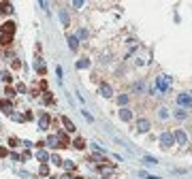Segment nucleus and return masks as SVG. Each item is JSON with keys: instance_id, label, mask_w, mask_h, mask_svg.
<instances>
[{"instance_id": "obj_1", "label": "nucleus", "mask_w": 192, "mask_h": 179, "mask_svg": "<svg viewBox=\"0 0 192 179\" xmlns=\"http://www.w3.org/2000/svg\"><path fill=\"white\" fill-rule=\"evenodd\" d=\"M0 32H2V36H13L15 34V22H7V24L0 26Z\"/></svg>"}, {"instance_id": "obj_2", "label": "nucleus", "mask_w": 192, "mask_h": 179, "mask_svg": "<svg viewBox=\"0 0 192 179\" xmlns=\"http://www.w3.org/2000/svg\"><path fill=\"white\" fill-rule=\"evenodd\" d=\"M169 81H171L169 77H164V75H160V77L156 79V87L160 90V92H169Z\"/></svg>"}, {"instance_id": "obj_3", "label": "nucleus", "mask_w": 192, "mask_h": 179, "mask_svg": "<svg viewBox=\"0 0 192 179\" xmlns=\"http://www.w3.org/2000/svg\"><path fill=\"white\" fill-rule=\"evenodd\" d=\"M173 143H175V141H173V132H162V134H160V145H162V147H171Z\"/></svg>"}, {"instance_id": "obj_4", "label": "nucleus", "mask_w": 192, "mask_h": 179, "mask_svg": "<svg viewBox=\"0 0 192 179\" xmlns=\"http://www.w3.org/2000/svg\"><path fill=\"white\" fill-rule=\"evenodd\" d=\"M49 124H51L49 113H41V117H38V128H41V130H49Z\"/></svg>"}, {"instance_id": "obj_5", "label": "nucleus", "mask_w": 192, "mask_h": 179, "mask_svg": "<svg viewBox=\"0 0 192 179\" xmlns=\"http://www.w3.org/2000/svg\"><path fill=\"white\" fill-rule=\"evenodd\" d=\"M0 111H2L4 115H11V113H13V102H11V100H7V98L0 100Z\"/></svg>"}, {"instance_id": "obj_6", "label": "nucleus", "mask_w": 192, "mask_h": 179, "mask_svg": "<svg viewBox=\"0 0 192 179\" xmlns=\"http://www.w3.org/2000/svg\"><path fill=\"white\" fill-rule=\"evenodd\" d=\"M62 126H64V128H66V132H75L77 130V128H75V124H73V119L71 117H66V115H62Z\"/></svg>"}, {"instance_id": "obj_7", "label": "nucleus", "mask_w": 192, "mask_h": 179, "mask_svg": "<svg viewBox=\"0 0 192 179\" xmlns=\"http://www.w3.org/2000/svg\"><path fill=\"white\" fill-rule=\"evenodd\" d=\"M98 92H100V96H105V98H111V96H113V90H111V85H109V83H100Z\"/></svg>"}, {"instance_id": "obj_8", "label": "nucleus", "mask_w": 192, "mask_h": 179, "mask_svg": "<svg viewBox=\"0 0 192 179\" xmlns=\"http://www.w3.org/2000/svg\"><path fill=\"white\" fill-rule=\"evenodd\" d=\"M149 126H152V124H149V119H139V122H137V128H139V132H149Z\"/></svg>"}, {"instance_id": "obj_9", "label": "nucleus", "mask_w": 192, "mask_h": 179, "mask_svg": "<svg viewBox=\"0 0 192 179\" xmlns=\"http://www.w3.org/2000/svg\"><path fill=\"white\" fill-rule=\"evenodd\" d=\"M66 41H68V47H71L73 51L79 47V38H77L75 34H66Z\"/></svg>"}, {"instance_id": "obj_10", "label": "nucleus", "mask_w": 192, "mask_h": 179, "mask_svg": "<svg viewBox=\"0 0 192 179\" xmlns=\"http://www.w3.org/2000/svg\"><path fill=\"white\" fill-rule=\"evenodd\" d=\"M173 141H177V143H186L188 141V137H186V132H181V130H177V132H173Z\"/></svg>"}, {"instance_id": "obj_11", "label": "nucleus", "mask_w": 192, "mask_h": 179, "mask_svg": "<svg viewBox=\"0 0 192 179\" xmlns=\"http://www.w3.org/2000/svg\"><path fill=\"white\" fill-rule=\"evenodd\" d=\"M177 102H179L181 107H190V102H192L190 94H179V96H177Z\"/></svg>"}, {"instance_id": "obj_12", "label": "nucleus", "mask_w": 192, "mask_h": 179, "mask_svg": "<svg viewBox=\"0 0 192 179\" xmlns=\"http://www.w3.org/2000/svg\"><path fill=\"white\" fill-rule=\"evenodd\" d=\"M58 145H62V147H71V141H68V137H66L64 132L58 134Z\"/></svg>"}, {"instance_id": "obj_13", "label": "nucleus", "mask_w": 192, "mask_h": 179, "mask_svg": "<svg viewBox=\"0 0 192 179\" xmlns=\"http://www.w3.org/2000/svg\"><path fill=\"white\" fill-rule=\"evenodd\" d=\"M120 119H124V122H130L132 119V111H128V109H120Z\"/></svg>"}, {"instance_id": "obj_14", "label": "nucleus", "mask_w": 192, "mask_h": 179, "mask_svg": "<svg viewBox=\"0 0 192 179\" xmlns=\"http://www.w3.org/2000/svg\"><path fill=\"white\" fill-rule=\"evenodd\" d=\"M58 15H60V19H62V26H64V28H68V24H71L68 13H66V11H58Z\"/></svg>"}, {"instance_id": "obj_15", "label": "nucleus", "mask_w": 192, "mask_h": 179, "mask_svg": "<svg viewBox=\"0 0 192 179\" xmlns=\"http://www.w3.org/2000/svg\"><path fill=\"white\" fill-rule=\"evenodd\" d=\"M34 71L38 72V75H45V71H47V68H45L43 60H36V62H34Z\"/></svg>"}, {"instance_id": "obj_16", "label": "nucleus", "mask_w": 192, "mask_h": 179, "mask_svg": "<svg viewBox=\"0 0 192 179\" xmlns=\"http://www.w3.org/2000/svg\"><path fill=\"white\" fill-rule=\"evenodd\" d=\"M36 160L43 164V162H47V160H49V154H47V152H43V149H38V152H36Z\"/></svg>"}, {"instance_id": "obj_17", "label": "nucleus", "mask_w": 192, "mask_h": 179, "mask_svg": "<svg viewBox=\"0 0 192 179\" xmlns=\"http://www.w3.org/2000/svg\"><path fill=\"white\" fill-rule=\"evenodd\" d=\"M71 145L75 147V149H85V141L81 139V137H77V139H75V141H73Z\"/></svg>"}, {"instance_id": "obj_18", "label": "nucleus", "mask_w": 192, "mask_h": 179, "mask_svg": "<svg viewBox=\"0 0 192 179\" xmlns=\"http://www.w3.org/2000/svg\"><path fill=\"white\" fill-rule=\"evenodd\" d=\"M45 145H49V147H58V134H51V137H47Z\"/></svg>"}, {"instance_id": "obj_19", "label": "nucleus", "mask_w": 192, "mask_h": 179, "mask_svg": "<svg viewBox=\"0 0 192 179\" xmlns=\"http://www.w3.org/2000/svg\"><path fill=\"white\" fill-rule=\"evenodd\" d=\"M0 13H13V4L11 2H0Z\"/></svg>"}, {"instance_id": "obj_20", "label": "nucleus", "mask_w": 192, "mask_h": 179, "mask_svg": "<svg viewBox=\"0 0 192 179\" xmlns=\"http://www.w3.org/2000/svg\"><path fill=\"white\" fill-rule=\"evenodd\" d=\"M43 100H45L47 105H56V98H53L51 92H43Z\"/></svg>"}, {"instance_id": "obj_21", "label": "nucleus", "mask_w": 192, "mask_h": 179, "mask_svg": "<svg viewBox=\"0 0 192 179\" xmlns=\"http://www.w3.org/2000/svg\"><path fill=\"white\" fill-rule=\"evenodd\" d=\"M2 81H4L7 85H11V83H13V75H11V72H7V71H4V72H2Z\"/></svg>"}, {"instance_id": "obj_22", "label": "nucleus", "mask_w": 192, "mask_h": 179, "mask_svg": "<svg viewBox=\"0 0 192 179\" xmlns=\"http://www.w3.org/2000/svg\"><path fill=\"white\" fill-rule=\"evenodd\" d=\"M49 160H51V162H53V164H56V167H62V158L58 154H53V156H49Z\"/></svg>"}, {"instance_id": "obj_23", "label": "nucleus", "mask_w": 192, "mask_h": 179, "mask_svg": "<svg viewBox=\"0 0 192 179\" xmlns=\"http://www.w3.org/2000/svg\"><path fill=\"white\" fill-rule=\"evenodd\" d=\"M4 96H7V100H11L13 96H15V90H13L11 85H7V90H4Z\"/></svg>"}, {"instance_id": "obj_24", "label": "nucleus", "mask_w": 192, "mask_h": 179, "mask_svg": "<svg viewBox=\"0 0 192 179\" xmlns=\"http://www.w3.org/2000/svg\"><path fill=\"white\" fill-rule=\"evenodd\" d=\"M118 105H120V107H124V105H128V96H126V94L118 96Z\"/></svg>"}, {"instance_id": "obj_25", "label": "nucleus", "mask_w": 192, "mask_h": 179, "mask_svg": "<svg viewBox=\"0 0 192 179\" xmlns=\"http://www.w3.org/2000/svg\"><path fill=\"white\" fill-rule=\"evenodd\" d=\"M62 167H66V171H75V168H77V164H75V162H71V160H66V162H62Z\"/></svg>"}, {"instance_id": "obj_26", "label": "nucleus", "mask_w": 192, "mask_h": 179, "mask_svg": "<svg viewBox=\"0 0 192 179\" xmlns=\"http://www.w3.org/2000/svg\"><path fill=\"white\" fill-rule=\"evenodd\" d=\"M88 66H90V60H79V62H77V68H88Z\"/></svg>"}, {"instance_id": "obj_27", "label": "nucleus", "mask_w": 192, "mask_h": 179, "mask_svg": "<svg viewBox=\"0 0 192 179\" xmlns=\"http://www.w3.org/2000/svg\"><path fill=\"white\" fill-rule=\"evenodd\" d=\"M38 173H41L43 177H47V175H49V167H47V164H41V168H38Z\"/></svg>"}, {"instance_id": "obj_28", "label": "nucleus", "mask_w": 192, "mask_h": 179, "mask_svg": "<svg viewBox=\"0 0 192 179\" xmlns=\"http://www.w3.org/2000/svg\"><path fill=\"white\" fill-rule=\"evenodd\" d=\"M13 41V36H2V41H0V45H4V47H9Z\"/></svg>"}, {"instance_id": "obj_29", "label": "nucleus", "mask_w": 192, "mask_h": 179, "mask_svg": "<svg viewBox=\"0 0 192 179\" xmlns=\"http://www.w3.org/2000/svg\"><path fill=\"white\" fill-rule=\"evenodd\" d=\"M143 162H147V164H158V160L152 158V156H143Z\"/></svg>"}, {"instance_id": "obj_30", "label": "nucleus", "mask_w": 192, "mask_h": 179, "mask_svg": "<svg viewBox=\"0 0 192 179\" xmlns=\"http://www.w3.org/2000/svg\"><path fill=\"white\" fill-rule=\"evenodd\" d=\"M11 68H13V71L22 68V62H19V60H13V62H11Z\"/></svg>"}, {"instance_id": "obj_31", "label": "nucleus", "mask_w": 192, "mask_h": 179, "mask_svg": "<svg viewBox=\"0 0 192 179\" xmlns=\"http://www.w3.org/2000/svg\"><path fill=\"white\" fill-rule=\"evenodd\" d=\"M139 175H141V177H143V179H160V177H154V175H149V173H145V171H141Z\"/></svg>"}, {"instance_id": "obj_32", "label": "nucleus", "mask_w": 192, "mask_h": 179, "mask_svg": "<svg viewBox=\"0 0 192 179\" xmlns=\"http://www.w3.org/2000/svg\"><path fill=\"white\" fill-rule=\"evenodd\" d=\"M175 117L184 119V117H186V111H184V109H177V111H175Z\"/></svg>"}, {"instance_id": "obj_33", "label": "nucleus", "mask_w": 192, "mask_h": 179, "mask_svg": "<svg viewBox=\"0 0 192 179\" xmlns=\"http://www.w3.org/2000/svg\"><path fill=\"white\" fill-rule=\"evenodd\" d=\"M134 90H137V92H141V90H145V81H137V85H134Z\"/></svg>"}, {"instance_id": "obj_34", "label": "nucleus", "mask_w": 192, "mask_h": 179, "mask_svg": "<svg viewBox=\"0 0 192 179\" xmlns=\"http://www.w3.org/2000/svg\"><path fill=\"white\" fill-rule=\"evenodd\" d=\"M9 145H11V147H17V145H19V139L11 137V139H9Z\"/></svg>"}, {"instance_id": "obj_35", "label": "nucleus", "mask_w": 192, "mask_h": 179, "mask_svg": "<svg viewBox=\"0 0 192 179\" xmlns=\"http://www.w3.org/2000/svg\"><path fill=\"white\" fill-rule=\"evenodd\" d=\"M38 87H41L43 92H47V81H45V79H41V81H38Z\"/></svg>"}, {"instance_id": "obj_36", "label": "nucleus", "mask_w": 192, "mask_h": 179, "mask_svg": "<svg viewBox=\"0 0 192 179\" xmlns=\"http://www.w3.org/2000/svg\"><path fill=\"white\" fill-rule=\"evenodd\" d=\"M158 115H160V119H164L169 115V111H167V109H160V113H158Z\"/></svg>"}, {"instance_id": "obj_37", "label": "nucleus", "mask_w": 192, "mask_h": 179, "mask_svg": "<svg viewBox=\"0 0 192 179\" xmlns=\"http://www.w3.org/2000/svg\"><path fill=\"white\" fill-rule=\"evenodd\" d=\"M73 7H75V9H81V7H83V2H81V0H75V2H73Z\"/></svg>"}, {"instance_id": "obj_38", "label": "nucleus", "mask_w": 192, "mask_h": 179, "mask_svg": "<svg viewBox=\"0 0 192 179\" xmlns=\"http://www.w3.org/2000/svg\"><path fill=\"white\" fill-rule=\"evenodd\" d=\"M85 36H88V30L81 28V30H79V38H85Z\"/></svg>"}, {"instance_id": "obj_39", "label": "nucleus", "mask_w": 192, "mask_h": 179, "mask_svg": "<svg viewBox=\"0 0 192 179\" xmlns=\"http://www.w3.org/2000/svg\"><path fill=\"white\" fill-rule=\"evenodd\" d=\"M15 92H26V85H24V83H19V85H17V90H15Z\"/></svg>"}, {"instance_id": "obj_40", "label": "nucleus", "mask_w": 192, "mask_h": 179, "mask_svg": "<svg viewBox=\"0 0 192 179\" xmlns=\"http://www.w3.org/2000/svg\"><path fill=\"white\" fill-rule=\"evenodd\" d=\"M81 113H83V117L88 119V122H92V115H90V113H88V111H81Z\"/></svg>"}, {"instance_id": "obj_41", "label": "nucleus", "mask_w": 192, "mask_h": 179, "mask_svg": "<svg viewBox=\"0 0 192 179\" xmlns=\"http://www.w3.org/2000/svg\"><path fill=\"white\" fill-rule=\"evenodd\" d=\"M9 154V152H7V149H4V147H0V158H4V156Z\"/></svg>"}, {"instance_id": "obj_42", "label": "nucleus", "mask_w": 192, "mask_h": 179, "mask_svg": "<svg viewBox=\"0 0 192 179\" xmlns=\"http://www.w3.org/2000/svg\"><path fill=\"white\" fill-rule=\"evenodd\" d=\"M62 179H73V177L68 175V173H66V175H62Z\"/></svg>"}]
</instances>
